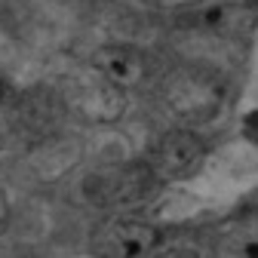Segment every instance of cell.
I'll list each match as a JSON object with an SVG mask.
<instances>
[{
    "label": "cell",
    "instance_id": "cell-1",
    "mask_svg": "<svg viewBox=\"0 0 258 258\" xmlns=\"http://www.w3.org/2000/svg\"><path fill=\"white\" fill-rule=\"evenodd\" d=\"M157 178L145 169L142 160L133 163H111L86 175L83 181V197L95 209H108V212H126L145 200H151L157 194Z\"/></svg>",
    "mask_w": 258,
    "mask_h": 258
},
{
    "label": "cell",
    "instance_id": "cell-2",
    "mask_svg": "<svg viewBox=\"0 0 258 258\" xmlns=\"http://www.w3.org/2000/svg\"><path fill=\"white\" fill-rule=\"evenodd\" d=\"M206 154L209 148L200 133H194V129H166L151 142L142 163L157 178V184H172V181H184L190 175H197L200 166L206 163Z\"/></svg>",
    "mask_w": 258,
    "mask_h": 258
},
{
    "label": "cell",
    "instance_id": "cell-3",
    "mask_svg": "<svg viewBox=\"0 0 258 258\" xmlns=\"http://www.w3.org/2000/svg\"><path fill=\"white\" fill-rule=\"evenodd\" d=\"M64 102H68V108L77 117H83L89 123H99V126H108V123H117L123 117L126 92L86 64V68L71 74L68 83H64Z\"/></svg>",
    "mask_w": 258,
    "mask_h": 258
},
{
    "label": "cell",
    "instance_id": "cell-4",
    "mask_svg": "<svg viewBox=\"0 0 258 258\" xmlns=\"http://www.w3.org/2000/svg\"><path fill=\"white\" fill-rule=\"evenodd\" d=\"M157 228L142 218L114 215L102 221L89 237L92 258H148L157 249Z\"/></svg>",
    "mask_w": 258,
    "mask_h": 258
},
{
    "label": "cell",
    "instance_id": "cell-5",
    "mask_svg": "<svg viewBox=\"0 0 258 258\" xmlns=\"http://www.w3.org/2000/svg\"><path fill=\"white\" fill-rule=\"evenodd\" d=\"M89 68L99 71L105 80H111L114 86H120L126 95L145 86L154 74V61L148 52H142L133 43H102L92 52Z\"/></svg>",
    "mask_w": 258,
    "mask_h": 258
},
{
    "label": "cell",
    "instance_id": "cell-6",
    "mask_svg": "<svg viewBox=\"0 0 258 258\" xmlns=\"http://www.w3.org/2000/svg\"><path fill=\"white\" fill-rule=\"evenodd\" d=\"M148 258H203L197 246H187V243H172V246H157Z\"/></svg>",
    "mask_w": 258,
    "mask_h": 258
},
{
    "label": "cell",
    "instance_id": "cell-7",
    "mask_svg": "<svg viewBox=\"0 0 258 258\" xmlns=\"http://www.w3.org/2000/svg\"><path fill=\"white\" fill-rule=\"evenodd\" d=\"M145 4H151L157 10H200L209 0H145Z\"/></svg>",
    "mask_w": 258,
    "mask_h": 258
},
{
    "label": "cell",
    "instance_id": "cell-8",
    "mask_svg": "<svg viewBox=\"0 0 258 258\" xmlns=\"http://www.w3.org/2000/svg\"><path fill=\"white\" fill-rule=\"evenodd\" d=\"M7 215H10V197H7V190H4V184H0V228H4V221H7Z\"/></svg>",
    "mask_w": 258,
    "mask_h": 258
},
{
    "label": "cell",
    "instance_id": "cell-9",
    "mask_svg": "<svg viewBox=\"0 0 258 258\" xmlns=\"http://www.w3.org/2000/svg\"><path fill=\"white\" fill-rule=\"evenodd\" d=\"M7 92H10V89H7V83H4V80H0V102H4V99H7Z\"/></svg>",
    "mask_w": 258,
    "mask_h": 258
}]
</instances>
